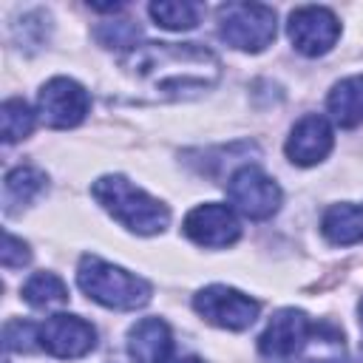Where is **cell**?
<instances>
[{
  "instance_id": "24",
  "label": "cell",
  "mask_w": 363,
  "mask_h": 363,
  "mask_svg": "<svg viewBox=\"0 0 363 363\" xmlns=\"http://www.w3.org/2000/svg\"><path fill=\"white\" fill-rule=\"evenodd\" d=\"M170 363H204V360L196 357V354H187V357H176V360H170Z\"/></svg>"
},
{
  "instance_id": "23",
  "label": "cell",
  "mask_w": 363,
  "mask_h": 363,
  "mask_svg": "<svg viewBox=\"0 0 363 363\" xmlns=\"http://www.w3.org/2000/svg\"><path fill=\"white\" fill-rule=\"evenodd\" d=\"M28 258H31L28 244H26L23 238H17V235L6 233V235H3V252H0L3 267H6V269H20V267H26V264H28Z\"/></svg>"
},
{
  "instance_id": "19",
  "label": "cell",
  "mask_w": 363,
  "mask_h": 363,
  "mask_svg": "<svg viewBox=\"0 0 363 363\" xmlns=\"http://www.w3.org/2000/svg\"><path fill=\"white\" fill-rule=\"evenodd\" d=\"M23 301L43 309V306H60L68 301V286L54 272H34L23 284Z\"/></svg>"
},
{
  "instance_id": "12",
  "label": "cell",
  "mask_w": 363,
  "mask_h": 363,
  "mask_svg": "<svg viewBox=\"0 0 363 363\" xmlns=\"http://www.w3.org/2000/svg\"><path fill=\"white\" fill-rule=\"evenodd\" d=\"M332 145H335V133H332L329 119L320 116V113H306L289 130V139H286L284 150H286L292 164L312 167V164L323 162L332 153Z\"/></svg>"
},
{
  "instance_id": "6",
  "label": "cell",
  "mask_w": 363,
  "mask_h": 363,
  "mask_svg": "<svg viewBox=\"0 0 363 363\" xmlns=\"http://www.w3.org/2000/svg\"><path fill=\"white\" fill-rule=\"evenodd\" d=\"M193 309L213 326L218 329H230V332H244L255 323L261 303L233 286L224 284H213L204 286L201 292L193 295Z\"/></svg>"
},
{
  "instance_id": "1",
  "label": "cell",
  "mask_w": 363,
  "mask_h": 363,
  "mask_svg": "<svg viewBox=\"0 0 363 363\" xmlns=\"http://www.w3.org/2000/svg\"><path fill=\"white\" fill-rule=\"evenodd\" d=\"M119 65L159 99H184L210 91L221 77V60L199 43H142L122 54Z\"/></svg>"
},
{
  "instance_id": "18",
  "label": "cell",
  "mask_w": 363,
  "mask_h": 363,
  "mask_svg": "<svg viewBox=\"0 0 363 363\" xmlns=\"http://www.w3.org/2000/svg\"><path fill=\"white\" fill-rule=\"evenodd\" d=\"M150 17L156 20V26L167 28V31H190L199 26L201 17V6L199 3H187V0H159L150 3Z\"/></svg>"
},
{
  "instance_id": "9",
  "label": "cell",
  "mask_w": 363,
  "mask_h": 363,
  "mask_svg": "<svg viewBox=\"0 0 363 363\" xmlns=\"http://www.w3.org/2000/svg\"><path fill=\"white\" fill-rule=\"evenodd\" d=\"M286 34H289L295 51H301L306 57H323L326 51L335 48V43L340 37V23L323 6H301L289 14Z\"/></svg>"
},
{
  "instance_id": "25",
  "label": "cell",
  "mask_w": 363,
  "mask_h": 363,
  "mask_svg": "<svg viewBox=\"0 0 363 363\" xmlns=\"http://www.w3.org/2000/svg\"><path fill=\"white\" fill-rule=\"evenodd\" d=\"M357 315H360V326H363V298H360V303H357Z\"/></svg>"
},
{
  "instance_id": "17",
  "label": "cell",
  "mask_w": 363,
  "mask_h": 363,
  "mask_svg": "<svg viewBox=\"0 0 363 363\" xmlns=\"http://www.w3.org/2000/svg\"><path fill=\"white\" fill-rule=\"evenodd\" d=\"M301 363H346L343 332L335 323H312L309 340L301 352Z\"/></svg>"
},
{
  "instance_id": "10",
  "label": "cell",
  "mask_w": 363,
  "mask_h": 363,
  "mask_svg": "<svg viewBox=\"0 0 363 363\" xmlns=\"http://www.w3.org/2000/svg\"><path fill=\"white\" fill-rule=\"evenodd\" d=\"M182 233L207 250H221L238 241L241 235V224L233 213V207L218 204V201H207V204H196L184 221H182Z\"/></svg>"
},
{
  "instance_id": "16",
  "label": "cell",
  "mask_w": 363,
  "mask_h": 363,
  "mask_svg": "<svg viewBox=\"0 0 363 363\" xmlns=\"http://www.w3.org/2000/svg\"><path fill=\"white\" fill-rule=\"evenodd\" d=\"M329 119L340 128H357L363 122V74L346 77L332 85L326 96Z\"/></svg>"
},
{
  "instance_id": "14",
  "label": "cell",
  "mask_w": 363,
  "mask_h": 363,
  "mask_svg": "<svg viewBox=\"0 0 363 363\" xmlns=\"http://www.w3.org/2000/svg\"><path fill=\"white\" fill-rule=\"evenodd\" d=\"M320 233L335 247H349L363 241V204L340 201L326 207L320 218Z\"/></svg>"
},
{
  "instance_id": "13",
  "label": "cell",
  "mask_w": 363,
  "mask_h": 363,
  "mask_svg": "<svg viewBox=\"0 0 363 363\" xmlns=\"http://www.w3.org/2000/svg\"><path fill=\"white\" fill-rule=\"evenodd\" d=\"M173 335L162 318H142L128 332V354L136 363H170Z\"/></svg>"
},
{
  "instance_id": "21",
  "label": "cell",
  "mask_w": 363,
  "mask_h": 363,
  "mask_svg": "<svg viewBox=\"0 0 363 363\" xmlns=\"http://www.w3.org/2000/svg\"><path fill=\"white\" fill-rule=\"evenodd\" d=\"M3 340L9 352H31L40 349V323L31 320H9L3 329Z\"/></svg>"
},
{
  "instance_id": "4",
  "label": "cell",
  "mask_w": 363,
  "mask_h": 363,
  "mask_svg": "<svg viewBox=\"0 0 363 363\" xmlns=\"http://www.w3.org/2000/svg\"><path fill=\"white\" fill-rule=\"evenodd\" d=\"M218 34L227 45L258 54L275 40V9L264 3H227L218 9Z\"/></svg>"
},
{
  "instance_id": "15",
  "label": "cell",
  "mask_w": 363,
  "mask_h": 363,
  "mask_svg": "<svg viewBox=\"0 0 363 363\" xmlns=\"http://www.w3.org/2000/svg\"><path fill=\"white\" fill-rule=\"evenodd\" d=\"M48 184V176L34 164H17L3 179V210L6 216H14L20 207L31 204Z\"/></svg>"
},
{
  "instance_id": "8",
  "label": "cell",
  "mask_w": 363,
  "mask_h": 363,
  "mask_svg": "<svg viewBox=\"0 0 363 363\" xmlns=\"http://www.w3.org/2000/svg\"><path fill=\"white\" fill-rule=\"evenodd\" d=\"M88 111H91V94L71 77H54L37 94V113L48 128L57 130L77 128Z\"/></svg>"
},
{
  "instance_id": "20",
  "label": "cell",
  "mask_w": 363,
  "mask_h": 363,
  "mask_svg": "<svg viewBox=\"0 0 363 363\" xmlns=\"http://www.w3.org/2000/svg\"><path fill=\"white\" fill-rule=\"evenodd\" d=\"M0 130H3V142L14 145L20 139H26L34 130V111L28 108L26 99L11 96L3 102L0 108Z\"/></svg>"
},
{
  "instance_id": "11",
  "label": "cell",
  "mask_w": 363,
  "mask_h": 363,
  "mask_svg": "<svg viewBox=\"0 0 363 363\" xmlns=\"http://www.w3.org/2000/svg\"><path fill=\"white\" fill-rule=\"evenodd\" d=\"M96 346V329L79 318V315H51L45 323H40V349H45L51 357L60 360H77L85 357Z\"/></svg>"
},
{
  "instance_id": "7",
  "label": "cell",
  "mask_w": 363,
  "mask_h": 363,
  "mask_svg": "<svg viewBox=\"0 0 363 363\" xmlns=\"http://www.w3.org/2000/svg\"><path fill=\"white\" fill-rule=\"evenodd\" d=\"M312 332V320L303 309H278L258 337V354L264 363H295Z\"/></svg>"
},
{
  "instance_id": "5",
  "label": "cell",
  "mask_w": 363,
  "mask_h": 363,
  "mask_svg": "<svg viewBox=\"0 0 363 363\" xmlns=\"http://www.w3.org/2000/svg\"><path fill=\"white\" fill-rule=\"evenodd\" d=\"M227 199L235 213L252 221L272 218L281 207V187L275 179H269L261 167L244 164L227 179Z\"/></svg>"
},
{
  "instance_id": "22",
  "label": "cell",
  "mask_w": 363,
  "mask_h": 363,
  "mask_svg": "<svg viewBox=\"0 0 363 363\" xmlns=\"http://www.w3.org/2000/svg\"><path fill=\"white\" fill-rule=\"evenodd\" d=\"M94 37L105 45V48H125V45H136L139 28L130 20H111L94 28Z\"/></svg>"
},
{
  "instance_id": "2",
  "label": "cell",
  "mask_w": 363,
  "mask_h": 363,
  "mask_svg": "<svg viewBox=\"0 0 363 363\" xmlns=\"http://www.w3.org/2000/svg\"><path fill=\"white\" fill-rule=\"evenodd\" d=\"M91 196L105 213H111L125 230L136 235H156L170 221V210L125 176H99L91 184Z\"/></svg>"
},
{
  "instance_id": "3",
  "label": "cell",
  "mask_w": 363,
  "mask_h": 363,
  "mask_svg": "<svg viewBox=\"0 0 363 363\" xmlns=\"http://www.w3.org/2000/svg\"><path fill=\"white\" fill-rule=\"evenodd\" d=\"M77 284L79 289L108 309H139L150 301V284L116 264L102 261L99 255H82L77 267Z\"/></svg>"
}]
</instances>
